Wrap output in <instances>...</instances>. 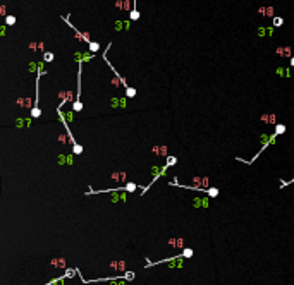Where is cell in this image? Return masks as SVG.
I'll list each match as a JSON object with an SVG mask.
<instances>
[{
    "label": "cell",
    "instance_id": "3",
    "mask_svg": "<svg viewBox=\"0 0 294 285\" xmlns=\"http://www.w3.org/2000/svg\"><path fill=\"white\" fill-rule=\"evenodd\" d=\"M62 19H64V21H65V22L69 24V27H72V29H74V33L77 34V40H81V41H84L86 45H89V43H91V40L88 38V34H84V33H81V31H79V29H77V27H76V26H74V24H72L71 21H69V17H67V15H62Z\"/></svg>",
    "mask_w": 294,
    "mask_h": 285
},
{
    "label": "cell",
    "instance_id": "9",
    "mask_svg": "<svg viewBox=\"0 0 294 285\" xmlns=\"http://www.w3.org/2000/svg\"><path fill=\"white\" fill-rule=\"evenodd\" d=\"M88 48H89V52H93V53H96V52L100 50V43H98V41H91V43L88 45Z\"/></svg>",
    "mask_w": 294,
    "mask_h": 285
},
{
    "label": "cell",
    "instance_id": "2",
    "mask_svg": "<svg viewBox=\"0 0 294 285\" xmlns=\"http://www.w3.org/2000/svg\"><path fill=\"white\" fill-rule=\"evenodd\" d=\"M57 112H59V117H60V120H62V124L65 125V129H67V132H69V139H71V143H72V151H74V155H81V153H83V146H81V144H77V143H76V139L72 137V132H71V129H69V125H67V122L64 120V115H62V112H60V108H57Z\"/></svg>",
    "mask_w": 294,
    "mask_h": 285
},
{
    "label": "cell",
    "instance_id": "19",
    "mask_svg": "<svg viewBox=\"0 0 294 285\" xmlns=\"http://www.w3.org/2000/svg\"><path fill=\"white\" fill-rule=\"evenodd\" d=\"M293 182H294V177L291 179V180H282V182H281V186H282V187H286V186H289V184H293Z\"/></svg>",
    "mask_w": 294,
    "mask_h": 285
},
{
    "label": "cell",
    "instance_id": "4",
    "mask_svg": "<svg viewBox=\"0 0 294 285\" xmlns=\"http://www.w3.org/2000/svg\"><path fill=\"white\" fill-rule=\"evenodd\" d=\"M291 46H279L277 48V55L279 57H287V58H291L293 57V53H291Z\"/></svg>",
    "mask_w": 294,
    "mask_h": 285
},
{
    "label": "cell",
    "instance_id": "1",
    "mask_svg": "<svg viewBox=\"0 0 294 285\" xmlns=\"http://www.w3.org/2000/svg\"><path fill=\"white\" fill-rule=\"evenodd\" d=\"M41 74H43V69L41 65L38 67V74H36V98H34V107L31 110V117L33 119H38L41 115V110H40V105H38V100H40V79H41Z\"/></svg>",
    "mask_w": 294,
    "mask_h": 285
},
{
    "label": "cell",
    "instance_id": "20",
    "mask_svg": "<svg viewBox=\"0 0 294 285\" xmlns=\"http://www.w3.org/2000/svg\"><path fill=\"white\" fill-rule=\"evenodd\" d=\"M289 60H291V67H294V57H291Z\"/></svg>",
    "mask_w": 294,
    "mask_h": 285
},
{
    "label": "cell",
    "instance_id": "8",
    "mask_svg": "<svg viewBox=\"0 0 294 285\" xmlns=\"http://www.w3.org/2000/svg\"><path fill=\"white\" fill-rule=\"evenodd\" d=\"M282 24H284V19L282 17H279V15H274L272 17V26L274 27H281Z\"/></svg>",
    "mask_w": 294,
    "mask_h": 285
},
{
    "label": "cell",
    "instance_id": "7",
    "mask_svg": "<svg viewBox=\"0 0 294 285\" xmlns=\"http://www.w3.org/2000/svg\"><path fill=\"white\" fill-rule=\"evenodd\" d=\"M275 74H277V76L291 77V70H289V69H284V67H277V69H275Z\"/></svg>",
    "mask_w": 294,
    "mask_h": 285
},
{
    "label": "cell",
    "instance_id": "12",
    "mask_svg": "<svg viewBox=\"0 0 294 285\" xmlns=\"http://www.w3.org/2000/svg\"><path fill=\"white\" fill-rule=\"evenodd\" d=\"M219 192H220V191H219L217 187H208V189H207V194H208L210 198H217Z\"/></svg>",
    "mask_w": 294,
    "mask_h": 285
},
{
    "label": "cell",
    "instance_id": "15",
    "mask_svg": "<svg viewBox=\"0 0 294 285\" xmlns=\"http://www.w3.org/2000/svg\"><path fill=\"white\" fill-rule=\"evenodd\" d=\"M53 57H55V55H53L52 52H45V53H43V60H45V62H52Z\"/></svg>",
    "mask_w": 294,
    "mask_h": 285
},
{
    "label": "cell",
    "instance_id": "17",
    "mask_svg": "<svg viewBox=\"0 0 294 285\" xmlns=\"http://www.w3.org/2000/svg\"><path fill=\"white\" fill-rule=\"evenodd\" d=\"M182 258H191L193 256V249H189V247H184V251H182V254H181Z\"/></svg>",
    "mask_w": 294,
    "mask_h": 285
},
{
    "label": "cell",
    "instance_id": "5",
    "mask_svg": "<svg viewBox=\"0 0 294 285\" xmlns=\"http://www.w3.org/2000/svg\"><path fill=\"white\" fill-rule=\"evenodd\" d=\"M193 203H194V206H201V208H208V205H210V199H208V198H198V199H194Z\"/></svg>",
    "mask_w": 294,
    "mask_h": 285
},
{
    "label": "cell",
    "instance_id": "11",
    "mask_svg": "<svg viewBox=\"0 0 294 285\" xmlns=\"http://www.w3.org/2000/svg\"><path fill=\"white\" fill-rule=\"evenodd\" d=\"M284 132H286V125H284V124H277V125H275V131H274V134L281 136V134H284Z\"/></svg>",
    "mask_w": 294,
    "mask_h": 285
},
{
    "label": "cell",
    "instance_id": "18",
    "mask_svg": "<svg viewBox=\"0 0 294 285\" xmlns=\"http://www.w3.org/2000/svg\"><path fill=\"white\" fill-rule=\"evenodd\" d=\"M176 162H177V158H176V156H169V158H167V165H169V167L176 165Z\"/></svg>",
    "mask_w": 294,
    "mask_h": 285
},
{
    "label": "cell",
    "instance_id": "16",
    "mask_svg": "<svg viewBox=\"0 0 294 285\" xmlns=\"http://www.w3.org/2000/svg\"><path fill=\"white\" fill-rule=\"evenodd\" d=\"M5 24H7V26H14V24H15V17H14V15H7V17H5Z\"/></svg>",
    "mask_w": 294,
    "mask_h": 285
},
{
    "label": "cell",
    "instance_id": "6",
    "mask_svg": "<svg viewBox=\"0 0 294 285\" xmlns=\"http://www.w3.org/2000/svg\"><path fill=\"white\" fill-rule=\"evenodd\" d=\"M258 14H262V15H268V17H274V7H260V9H258Z\"/></svg>",
    "mask_w": 294,
    "mask_h": 285
},
{
    "label": "cell",
    "instance_id": "10",
    "mask_svg": "<svg viewBox=\"0 0 294 285\" xmlns=\"http://www.w3.org/2000/svg\"><path fill=\"white\" fill-rule=\"evenodd\" d=\"M262 119H263V122H265V124H275V125H277V122H275V115H263Z\"/></svg>",
    "mask_w": 294,
    "mask_h": 285
},
{
    "label": "cell",
    "instance_id": "13",
    "mask_svg": "<svg viewBox=\"0 0 294 285\" xmlns=\"http://www.w3.org/2000/svg\"><path fill=\"white\" fill-rule=\"evenodd\" d=\"M122 189H124V191H127V192H133V191H136V189H138V186H136L134 182H129V184H126Z\"/></svg>",
    "mask_w": 294,
    "mask_h": 285
},
{
    "label": "cell",
    "instance_id": "14",
    "mask_svg": "<svg viewBox=\"0 0 294 285\" xmlns=\"http://www.w3.org/2000/svg\"><path fill=\"white\" fill-rule=\"evenodd\" d=\"M139 15H141V14H139V10H138V9H136V10L133 9V10H131V14H129V19H131V21H138V19H139Z\"/></svg>",
    "mask_w": 294,
    "mask_h": 285
}]
</instances>
